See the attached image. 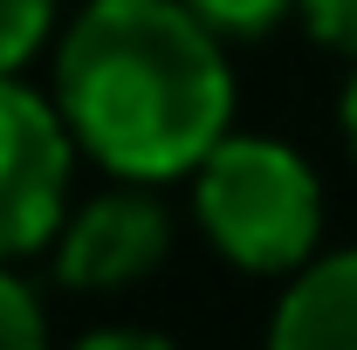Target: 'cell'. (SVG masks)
<instances>
[{
	"label": "cell",
	"mask_w": 357,
	"mask_h": 350,
	"mask_svg": "<svg viewBox=\"0 0 357 350\" xmlns=\"http://www.w3.org/2000/svg\"><path fill=\"white\" fill-rule=\"evenodd\" d=\"M55 103L110 178H192L234 131L227 42L185 0H89L55 48Z\"/></svg>",
	"instance_id": "cell-1"
},
{
	"label": "cell",
	"mask_w": 357,
	"mask_h": 350,
	"mask_svg": "<svg viewBox=\"0 0 357 350\" xmlns=\"http://www.w3.org/2000/svg\"><path fill=\"white\" fill-rule=\"evenodd\" d=\"M192 220L227 268L289 282L323 241V178L282 137L227 131L192 165Z\"/></svg>",
	"instance_id": "cell-2"
},
{
	"label": "cell",
	"mask_w": 357,
	"mask_h": 350,
	"mask_svg": "<svg viewBox=\"0 0 357 350\" xmlns=\"http://www.w3.org/2000/svg\"><path fill=\"white\" fill-rule=\"evenodd\" d=\"M69 117L55 96H35L28 83L0 76V261L55 248L69 220Z\"/></svg>",
	"instance_id": "cell-3"
},
{
	"label": "cell",
	"mask_w": 357,
	"mask_h": 350,
	"mask_svg": "<svg viewBox=\"0 0 357 350\" xmlns=\"http://www.w3.org/2000/svg\"><path fill=\"white\" fill-rule=\"evenodd\" d=\"M165 248H172L165 199L144 178H124L117 192H103L76 220H62V234H55V282L83 289V296L131 289V282H144L165 261Z\"/></svg>",
	"instance_id": "cell-4"
},
{
	"label": "cell",
	"mask_w": 357,
	"mask_h": 350,
	"mask_svg": "<svg viewBox=\"0 0 357 350\" xmlns=\"http://www.w3.org/2000/svg\"><path fill=\"white\" fill-rule=\"evenodd\" d=\"M268 350H357V248L316 254L289 275L268 323Z\"/></svg>",
	"instance_id": "cell-5"
},
{
	"label": "cell",
	"mask_w": 357,
	"mask_h": 350,
	"mask_svg": "<svg viewBox=\"0 0 357 350\" xmlns=\"http://www.w3.org/2000/svg\"><path fill=\"white\" fill-rule=\"evenodd\" d=\"M220 42H261L289 14H303V0H185Z\"/></svg>",
	"instance_id": "cell-6"
},
{
	"label": "cell",
	"mask_w": 357,
	"mask_h": 350,
	"mask_svg": "<svg viewBox=\"0 0 357 350\" xmlns=\"http://www.w3.org/2000/svg\"><path fill=\"white\" fill-rule=\"evenodd\" d=\"M0 350H48V316L7 261H0Z\"/></svg>",
	"instance_id": "cell-7"
},
{
	"label": "cell",
	"mask_w": 357,
	"mask_h": 350,
	"mask_svg": "<svg viewBox=\"0 0 357 350\" xmlns=\"http://www.w3.org/2000/svg\"><path fill=\"white\" fill-rule=\"evenodd\" d=\"M55 28V0H0V76H14Z\"/></svg>",
	"instance_id": "cell-8"
},
{
	"label": "cell",
	"mask_w": 357,
	"mask_h": 350,
	"mask_svg": "<svg viewBox=\"0 0 357 350\" xmlns=\"http://www.w3.org/2000/svg\"><path fill=\"white\" fill-rule=\"evenodd\" d=\"M303 28L316 48L357 62V0H303Z\"/></svg>",
	"instance_id": "cell-9"
},
{
	"label": "cell",
	"mask_w": 357,
	"mask_h": 350,
	"mask_svg": "<svg viewBox=\"0 0 357 350\" xmlns=\"http://www.w3.org/2000/svg\"><path fill=\"white\" fill-rule=\"evenodd\" d=\"M69 350H178V344H165L158 330H89Z\"/></svg>",
	"instance_id": "cell-10"
},
{
	"label": "cell",
	"mask_w": 357,
	"mask_h": 350,
	"mask_svg": "<svg viewBox=\"0 0 357 350\" xmlns=\"http://www.w3.org/2000/svg\"><path fill=\"white\" fill-rule=\"evenodd\" d=\"M337 124H344V144H351V158H357V69H351V83H344V96H337Z\"/></svg>",
	"instance_id": "cell-11"
}]
</instances>
